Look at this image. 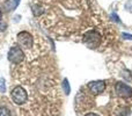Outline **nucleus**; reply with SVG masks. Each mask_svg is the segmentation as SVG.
Returning a JSON list of instances; mask_svg holds the SVG:
<instances>
[{
    "instance_id": "obj_1",
    "label": "nucleus",
    "mask_w": 132,
    "mask_h": 116,
    "mask_svg": "<svg viewBox=\"0 0 132 116\" xmlns=\"http://www.w3.org/2000/svg\"><path fill=\"white\" fill-rule=\"evenodd\" d=\"M11 99L16 106H22L28 101V93L22 86L18 85L11 91Z\"/></svg>"
},
{
    "instance_id": "obj_2",
    "label": "nucleus",
    "mask_w": 132,
    "mask_h": 116,
    "mask_svg": "<svg viewBox=\"0 0 132 116\" xmlns=\"http://www.w3.org/2000/svg\"><path fill=\"white\" fill-rule=\"evenodd\" d=\"M115 91L121 99L132 103V88L129 85H126L123 81H116L115 82Z\"/></svg>"
},
{
    "instance_id": "obj_3",
    "label": "nucleus",
    "mask_w": 132,
    "mask_h": 116,
    "mask_svg": "<svg viewBox=\"0 0 132 116\" xmlns=\"http://www.w3.org/2000/svg\"><path fill=\"white\" fill-rule=\"evenodd\" d=\"M7 58H8V60L11 61L12 64L18 65V64L22 63L23 59H24V52H23V50L20 47L14 45L9 49L8 53H7Z\"/></svg>"
},
{
    "instance_id": "obj_4",
    "label": "nucleus",
    "mask_w": 132,
    "mask_h": 116,
    "mask_svg": "<svg viewBox=\"0 0 132 116\" xmlns=\"http://www.w3.org/2000/svg\"><path fill=\"white\" fill-rule=\"evenodd\" d=\"M87 89H88V93L92 94V95H97L100 93H103V92L107 89L108 84L105 80H95V81H90L87 84Z\"/></svg>"
},
{
    "instance_id": "obj_5",
    "label": "nucleus",
    "mask_w": 132,
    "mask_h": 116,
    "mask_svg": "<svg viewBox=\"0 0 132 116\" xmlns=\"http://www.w3.org/2000/svg\"><path fill=\"white\" fill-rule=\"evenodd\" d=\"M18 42L20 45L24 47L26 49H30L32 47V44H34V38H32V35L30 34L29 32H26V30H23V32H20L18 34Z\"/></svg>"
},
{
    "instance_id": "obj_6",
    "label": "nucleus",
    "mask_w": 132,
    "mask_h": 116,
    "mask_svg": "<svg viewBox=\"0 0 132 116\" xmlns=\"http://www.w3.org/2000/svg\"><path fill=\"white\" fill-rule=\"evenodd\" d=\"M62 88H63V91H64L65 95H68V94L71 93V87H70V82H68L67 78H64V79H63Z\"/></svg>"
},
{
    "instance_id": "obj_7",
    "label": "nucleus",
    "mask_w": 132,
    "mask_h": 116,
    "mask_svg": "<svg viewBox=\"0 0 132 116\" xmlns=\"http://www.w3.org/2000/svg\"><path fill=\"white\" fill-rule=\"evenodd\" d=\"M0 116H12V112L6 106H0Z\"/></svg>"
},
{
    "instance_id": "obj_8",
    "label": "nucleus",
    "mask_w": 132,
    "mask_h": 116,
    "mask_svg": "<svg viewBox=\"0 0 132 116\" xmlns=\"http://www.w3.org/2000/svg\"><path fill=\"white\" fill-rule=\"evenodd\" d=\"M32 13H34L35 16H39L43 13V9H42V7L39 5H34L32 6Z\"/></svg>"
},
{
    "instance_id": "obj_9",
    "label": "nucleus",
    "mask_w": 132,
    "mask_h": 116,
    "mask_svg": "<svg viewBox=\"0 0 132 116\" xmlns=\"http://www.w3.org/2000/svg\"><path fill=\"white\" fill-rule=\"evenodd\" d=\"M111 18H112V19H114V20H115V21H116V22H118V23H122V21H121V20H119V16H118V15H117V14H116V13H111Z\"/></svg>"
},
{
    "instance_id": "obj_10",
    "label": "nucleus",
    "mask_w": 132,
    "mask_h": 116,
    "mask_svg": "<svg viewBox=\"0 0 132 116\" xmlns=\"http://www.w3.org/2000/svg\"><path fill=\"white\" fill-rule=\"evenodd\" d=\"M6 28H7L6 23H4V22H1V21H0V33H2L4 30H6Z\"/></svg>"
},
{
    "instance_id": "obj_11",
    "label": "nucleus",
    "mask_w": 132,
    "mask_h": 116,
    "mask_svg": "<svg viewBox=\"0 0 132 116\" xmlns=\"http://www.w3.org/2000/svg\"><path fill=\"white\" fill-rule=\"evenodd\" d=\"M122 36H123L125 40H132V35L128 34V33H123V34H122Z\"/></svg>"
},
{
    "instance_id": "obj_12",
    "label": "nucleus",
    "mask_w": 132,
    "mask_h": 116,
    "mask_svg": "<svg viewBox=\"0 0 132 116\" xmlns=\"http://www.w3.org/2000/svg\"><path fill=\"white\" fill-rule=\"evenodd\" d=\"M84 116H101V115L96 114V113H94V112H88V113H86Z\"/></svg>"
},
{
    "instance_id": "obj_13",
    "label": "nucleus",
    "mask_w": 132,
    "mask_h": 116,
    "mask_svg": "<svg viewBox=\"0 0 132 116\" xmlns=\"http://www.w3.org/2000/svg\"><path fill=\"white\" fill-rule=\"evenodd\" d=\"M20 4V0H14V5H13V8H16Z\"/></svg>"
},
{
    "instance_id": "obj_14",
    "label": "nucleus",
    "mask_w": 132,
    "mask_h": 116,
    "mask_svg": "<svg viewBox=\"0 0 132 116\" xmlns=\"http://www.w3.org/2000/svg\"><path fill=\"white\" fill-rule=\"evenodd\" d=\"M1 19H2V12H1V9H0V21H1Z\"/></svg>"
}]
</instances>
